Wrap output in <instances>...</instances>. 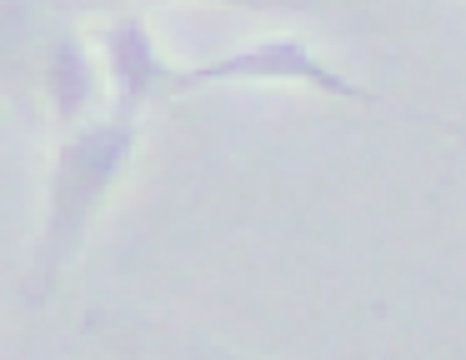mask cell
Returning <instances> with one entry per match:
<instances>
[{"label": "cell", "mask_w": 466, "mask_h": 360, "mask_svg": "<svg viewBox=\"0 0 466 360\" xmlns=\"http://www.w3.org/2000/svg\"><path fill=\"white\" fill-rule=\"evenodd\" d=\"M136 150V125L131 120H96L66 135L61 155H56L51 175V205H46V235L35 245V275L41 290L56 285L61 265L81 250L86 225L101 210V200L111 195L121 165Z\"/></svg>", "instance_id": "1"}, {"label": "cell", "mask_w": 466, "mask_h": 360, "mask_svg": "<svg viewBox=\"0 0 466 360\" xmlns=\"http://www.w3.org/2000/svg\"><path fill=\"white\" fill-rule=\"evenodd\" d=\"M206 80H301V85H316L326 95L356 100V105H381L371 90H361L356 80H346L341 70H331L321 55L301 45V40L281 35V40H261V45H246L236 55L206 60V65H191L181 75H171V85H206Z\"/></svg>", "instance_id": "2"}, {"label": "cell", "mask_w": 466, "mask_h": 360, "mask_svg": "<svg viewBox=\"0 0 466 360\" xmlns=\"http://www.w3.org/2000/svg\"><path fill=\"white\" fill-rule=\"evenodd\" d=\"M101 50H106V65H111V85H116V115L111 120H131L136 125V110L156 95L161 85H171V65L156 55L151 45V30H146L141 15H121L116 25L101 30Z\"/></svg>", "instance_id": "3"}, {"label": "cell", "mask_w": 466, "mask_h": 360, "mask_svg": "<svg viewBox=\"0 0 466 360\" xmlns=\"http://www.w3.org/2000/svg\"><path fill=\"white\" fill-rule=\"evenodd\" d=\"M46 85H51V105H56L61 120H76L86 105H91V60H86V45L71 35V30L56 35Z\"/></svg>", "instance_id": "4"}]
</instances>
